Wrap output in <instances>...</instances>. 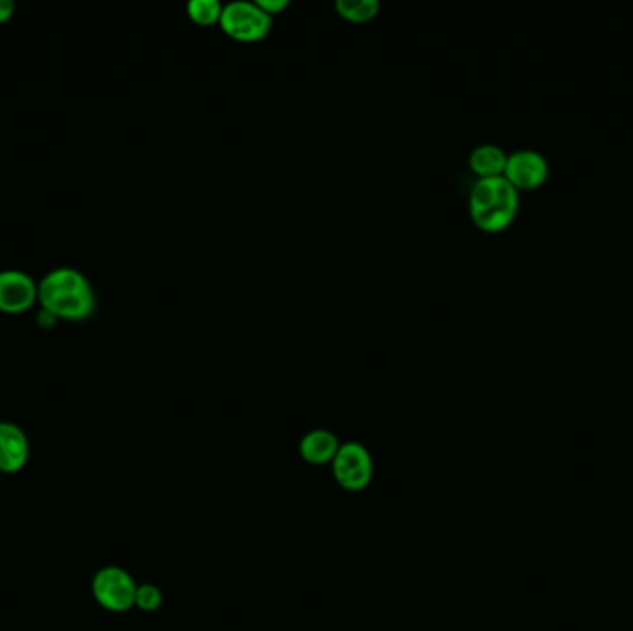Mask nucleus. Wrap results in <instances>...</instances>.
<instances>
[{
  "label": "nucleus",
  "instance_id": "obj_13",
  "mask_svg": "<svg viewBox=\"0 0 633 631\" xmlns=\"http://www.w3.org/2000/svg\"><path fill=\"white\" fill-rule=\"evenodd\" d=\"M163 602V595L156 585L145 584L138 585V592H135V608H140L145 613H152L160 609Z\"/></svg>",
  "mask_w": 633,
  "mask_h": 631
},
{
  "label": "nucleus",
  "instance_id": "obj_6",
  "mask_svg": "<svg viewBox=\"0 0 633 631\" xmlns=\"http://www.w3.org/2000/svg\"><path fill=\"white\" fill-rule=\"evenodd\" d=\"M37 284L30 274L19 269L0 271V312L18 315L34 306Z\"/></svg>",
  "mask_w": 633,
  "mask_h": 631
},
{
  "label": "nucleus",
  "instance_id": "obj_2",
  "mask_svg": "<svg viewBox=\"0 0 633 631\" xmlns=\"http://www.w3.org/2000/svg\"><path fill=\"white\" fill-rule=\"evenodd\" d=\"M471 217L485 232H499L512 225L519 211V189L504 174L478 178L469 197Z\"/></svg>",
  "mask_w": 633,
  "mask_h": 631
},
{
  "label": "nucleus",
  "instance_id": "obj_11",
  "mask_svg": "<svg viewBox=\"0 0 633 631\" xmlns=\"http://www.w3.org/2000/svg\"><path fill=\"white\" fill-rule=\"evenodd\" d=\"M336 10L341 18L352 23H367L380 12L378 0H337Z\"/></svg>",
  "mask_w": 633,
  "mask_h": 631
},
{
  "label": "nucleus",
  "instance_id": "obj_12",
  "mask_svg": "<svg viewBox=\"0 0 633 631\" xmlns=\"http://www.w3.org/2000/svg\"><path fill=\"white\" fill-rule=\"evenodd\" d=\"M187 13L195 23L209 26L221 21L222 7L217 0H192L187 4Z\"/></svg>",
  "mask_w": 633,
  "mask_h": 631
},
{
  "label": "nucleus",
  "instance_id": "obj_15",
  "mask_svg": "<svg viewBox=\"0 0 633 631\" xmlns=\"http://www.w3.org/2000/svg\"><path fill=\"white\" fill-rule=\"evenodd\" d=\"M15 12V4L12 0H0V23H4L8 19L12 18Z\"/></svg>",
  "mask_w": 633,
  "mask_h": 631
},
{
  "label": "nucleus",
  "instance_id": "obj_5",
  "mask_svg": "<svg viewBox=\"0 0 633 631\" xmlns=\"http://www.w3.org/2000/svg\"><path fill=\"white\" fill-rule=\"evenodd\" d=\"M331 469L337 483L347 491H361L371 483L374 475L371 454L360 443H347L339 446Z\"/></svg>",
  "mask_w": 633,
  "mask_h": 631
},
{
  "label": "nucleus",
  "instance_id": "obj_14",
  "mask_svg": "<svg viewBox=\"0 0 633 631\" xmlns=\"http://www.w3.org/2000/svg\"><path fill=\"white\" fill-rule=\"evenodd\" d=\"M257 4L258 8H262L263 12L273 18L274 13L282 12L290 2L287 0H258Z\"/></svg>",
  "mask_w": 633,
  "mask_h": 631
},
{
  "label": "nucleus",
  "instance_id": "obj_8",
  "mask_svg": "<svg viewBox=\"0 0 633 631\" xmlns=\"http://www.w3.org/2000/svg\"><path fill=\"white\" fill-rule=\"evenodd\" d=\"M30 459V440L18 424L0 423V472L18 475Z\"/></svg>",
  "mask_w": 633,
  "mask_h": 631
},
{
  "label": "nucleus",
  "instance_id": "obj_7",
  "mask_svg": "<svg viewBox=\"0 0 633 631\" xmlns=\"http://www.w3.org/2000/svg\"><path fill=\"white\" fill-rule=\"evenodd\" d=\"M504 176L517 189H534L548 176V162L539 151L519 149L508 156Z\"/></svg>",
  "mask_w": 633,
  "mask_h": 631
},
{
  "label": "nucleus",
  "instance_id": "obj_10",
  "mask_svg": "<svg viewBox=\"0 0 633 631\" xmlns=\"http://www.w3.org/2000/svg\"><path fill=\"white\" fill-rule=\"evenodd\" d=\"M505 162H508V154L500 146L489 145V143L488 145L477 146L471 152V157H469L472 171L480 178L504 174Z\"/></svg>",
  "mask_w": 633,
  "mask_h": 631
},
{
  "label": "nucleus",
  "instance_id": "obj_9",
  "mask_svg": "<svg viewBox=\"0 0 633 631\" xmlns=\"http://www.w3.org/2000/svg\"><path fill=\"white\" fill-rule=\"evenodd\" d=\"M339 446L341 445L337 443L336 435L331 432L314 429V432L304 435L303 440H301V456L312 465L331 464Z\"/></svg>",
  "mask_w": 633,
  "mask_h": 631
},
{
  "label": "nucleus",
  "instance_id": "obj_1",
  "mask_svg": "<svg viewBox=\"0 0 633 631\" xmlns=\"http://www.w3.org/2000/svg\"><path fill=\"white\" fill-rule=\"evenodd\" d=\"M41 309L56 319L84 320L95 312V291L89 280L73 266H56L37 284Z\"/></svg>",
  "mask_w": 633,
  "mask_h": 631
},
{
  "label": "nucleus",
  "instance_id": "obj_3",
  "mask_svg": "<svg viewBox=\"0 0 633 631\" xmlns=\"http://www.w3.org/2000/svg\"><path fill=\"white\" fill-rule=\"evenodd\" d=\"M91 591L100 608L111 613H124L135 606L138 585L124 568L105 567L95 574Z\"/></svg>",
  "mask_w": 633,
  "mask_h": 631
},
{
  "label": "nucleus",
  "instance_id": "obj_4",
  "mask_svg": "<svg viewBox=\"0 0 633 631\" xmlns=\"http://www.w3.org/2000/svg\"><path fill=\"white\" fill-rule=\"evenodd\" d=\"M219 23L233 40L252 43L263 40L271 32L273 18L263 12L262 8H258L257 2L238 0L222 8Z\"/></svg>",
  "mask_w": 633,
  "mask_h": 631
}]
</instances>
